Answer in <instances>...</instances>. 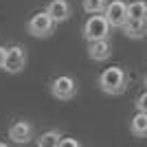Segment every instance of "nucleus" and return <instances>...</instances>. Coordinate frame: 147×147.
I'll list each match as a JSON object with an SVG mask.
<instances>
[{"mask_svg":"<svg viewBox=\"0 0 147 147\" xmlns=\"http://www.w3.org/2000/svg\"><path fill=\"white\" fill-rule=\"evenodd\" d=\"M127 81H129V77L121 66H110L99 75L97 86L105 94H123V92L127 90Z\"/></svg>","mask_w":147,"mask_h":147,"instance_id":"nucleus-1","label":"nucleus"},{"mask_svg":"<svg viewBox=\"0 0 147 147\" xmlns=\"http://www.w3.org/2000/svg\"><path fill=\"white\" fill-rule=\"evenodd\" d=\"M57 26V20L51 16L49 11H37L33 13L26 22V31H29L33 37H49Z\"/></svg>","mask_w":147,"mask_h":147,"instance_id":"nucleus-2","label":"nucleus"},{"mask_svg":"<svg viewBox=\"0 0 147 147\" xmlns=\"http://www.w3.org/2000/svg\"><path fill=\"white\" fill-rule=\"evenodd\" d=\"M110 29L112 24L108 22V18L103 13H90V18L84 24V37H86V42L103 40V37H110Z\"/></svg>","mask_w":147,"mask_h":147,"instance_id":"nucleus-3","label":"nucleus"},{"mask_svg":"<svg viewBox=\"0 0 147 147\" xmlns=\"http://www.w3.org/2000/svg\"><path fill=\"white\" fill-rule=\"evenodd\" d=\"M51 94L59 101H68L77 94V81L70 75H59L51 81Z\"/></svg>","mask_w":147,"mask_h":147,"instance_id":"nucleus-4","label":"nucleus"},{"mask_svg":"<svg viewBox=\"0 0 147 147\" xmlns=\"http://www.w3.org/2000/svg\"><path fill=\"white\" fill-rule=\"evenodd\" d=\"M24 66H26V51H24V46H20V44L9 46V49H7V59H5L2 70H7V73H11V75H18L20 70H24Z\"/></svg>","mask_w":147,"mask_h":147,"instance_id":"nucleus-5","label":"nucleus"},{"mask_svg":"<svg viewBox=\"0 0 147 147\" xmlns=\"http://www.w3.org/2000/svg\"><path fill=\"white\" fill-rule=\"evenodd\" d=\"M103 16L108 18V22L112 24V29H121L125 22H127V2L125 0H110L108 7H105Z\"/></svg>","mask_w":147,"mask_h":147,"instance_id":"nucleus-6","label":"nucleus"},{"mask_svg":"<svg viewBox=\"0 0 147 147\" xmlns=\"http://www.w3.org/2000/svg\"><path fill=\"white\" fill-rule=\"evenodd\" d=\"M33 125H31L29 121H24V119H18V121H13L11 125H9V138H11L16 145H24V143H29L31 138H33Z\"/></svg>","mask_w":147,"mask_h":147,"instance_id":"nucleus-7","label":"nucleus"},{"mask_svg":"<svg viewBox=\"0 0 147 147\" xmlns=\"http://www.w3.org/2000/svg\"><path fill=\"white\" fill-rule=\"evenodd\" d=\"M110 55H112L110 37L88 42V57H90V59H94V61H105V59H110Z\"/></svg>","mask_w":147,"mask_h":147,"instance_id":"nucleus-8","label":"nucleus"},{"mask_svg":"<svg viewBox=\"0 0 147 147\" xmlns=\"http://www.w3.org/2000/svg\"><path fill=\"white\" fill-rule=\"evenodd\" d=\"M121 31L132 40H141L147 35V18H127V22L121 26Z\"/></svg>","mask_w":147,"mask_h":147,"instance_id":"nucleus-9","label":"nucleus"},{"mask_svg":"<svg viewBox=\"0 0 147 147\" xmlns=\"http://www.w3.org/2000/svg\"><path fill=\"white\" fill-rule=\"evenodd\" d=\"M46 11H49L57 22H64V20H68L73 16V7H70L68 0H51L49 7H46Z\"/></svg>","mask_w":147,"mask_h":147,"instance_id":"nucleus-10","label":"nucleus"},{"mask_svg":"<svg viewBox=\"0 0 147 147\" xmlns=\"http://www.w3.org/2000/svg\"><path fill=\"white\" fill-rule=\"evenodd\" d=\"M129 129H132V134L138 136V138H145L147 136V112H136L132 121H129Z\"/></svg>","mask_w":147,"mask_h":147,"instance_id":"nucleus-11","label":"nucleus"},{"mask_svg":"<svg viewBox=\"0 0 147 147\" xmlns=\"http://www.w3.org/2000/svg\"><path fill=\"white\" fill-rule=\"evenodd\" d=\"M35 143H37V147H59L61 134L57 132V129H49V132H44Z\"/></svg>","mask_w":147,"mask_h":147,"instance_id":"nucleus-12","label":"nucleus"},{"mask_svg":"<svg viewBox=\"0 0 147 147\" xmlns=\"http://www.w3.org/2000/svg\"><path fill=\"white\" fill-rule=\"evenodd\" d=\"M129 18H147V2L145 0H132L127 5Z\"/></svg>","mask_w":147,"mask_h":147,"instance_id":"nucleus-13","label":"nucleus"},{"mask_svg":"<svg viewBox=\"0 0 147 147\" xmlns=\"http://www.w3.org/2000/svg\"><path fill=\"white\" fill-rule=\"evenodd\" d=\"M108 7V0H84V11L86 13H103Z\"/></svg>","mask_w":147,"mask_h":147,"instance_id":"nucleus-14","label":"nucleus"},{"mask_svg":"<svg viewBox=\"0 0 147 147\" xmlns=\"http://www.w3.org/2000/svg\"><path fill=\"white\" fill-rule=\"evenodd\" d=\"M136 110H141V112H147V88L143 94H138V99H136Z\"/></svg>","mask_w":147,"mask_h":147,"instance_id":"nucleus-15","label":"nucleus"},{"mask_svg":"<svg viewBox=\"0 0 147 147\" xmlns=\"http://www.w3.org/2000/svg\"><path fill=\"white\" fill-rule=\"evenodd\" d=\"M59 145H70V147H79L81 143L77 141V138H61V143Z\"/></svg>","mask_w":147,"mask_h":147,"instance_id":"nucleus-16","label":"nucleus"},{"mask_svg":"<svg viewBox=\"0 0 147 147\" xmlns=\"http://www.w3.org/2000/svg\"><path fill=\"white\" fill-rule=\"evenodd\" d=\"M5 59H7V49H5V46H0V68L5 66Z\"/></svg>","mask_w":147,"mask_h":147,"instance_id":"nucleus-17","label":"nucleus"},{"mask_svg":"<svg viewBox=\"0 0 147 147\" xmlns=\"http://www.w3.org/2000/svg\"><path fill=\"white\" fill-rule=\"evenodd\" d=\"M143 86H145V88H147V75H145V79H143Z\"/></svg>","mask_w":147,"mask_h":147,"instance_id":"nucleus-18","label":"nucleus"}]
</instances>
